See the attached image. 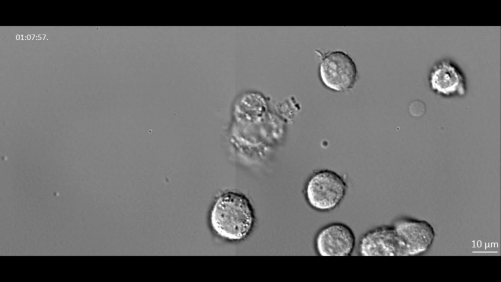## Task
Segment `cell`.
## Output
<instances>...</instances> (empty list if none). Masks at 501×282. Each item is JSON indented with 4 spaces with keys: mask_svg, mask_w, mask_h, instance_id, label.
<instances>
[{
    "mask_svg": "<svg viewBox=\"0 0 501 282\" xmlns=\"http://www.w3.org/2000/svg\"><path fill=\"white\" fill-rule=\"evenodd\" d=\"M27 40H29L31 39V35H28L27 36Z\"/></svg>",
    "mask_w": 501,
    "mask_h": 282,
    "instance_id": "obj_9",
    "label": "cell"
},
{
    "mask_svg": "<svg viewBox=\"0 0 501 282\" xmlns=\"http://www.w3.org/2000/svg\"><path fill=\"white\" fill-rule=\"evenodd\" d=\"M391 225L402 244L405 256L424 254L434 240V230L426 221L402 217L395 219Z\"/></svg>",
    "mask_w": 501,
    "mask_h": 282,
    "instance_id": "obj_6",
    "label": "cell"
},
{
    "mask_svg": "<svg viewBox=\"0 0 501 282\" xmlns=\"http://www.w3.org/2000/svg\"><path fill=\"white\" fill-rule=\"evenodd\" d=\"M347 188L342 176L333 170L322 169L315 171L309 177L304 187V196L311 209L329 212L340 206Z\"/></svg>",
    "mask_w": 501,
    "mask_h": 282,
    "instance_id": "obj_2",
    "label": "cell"
},
{
    "mask_svg": "<svg viewBox=\"0 0 501 282\" xmlns=\"http://www.w3.org/2000/svg\"><path fill=\"white\" fill-rule=\"evenodd\" d=\"M34 36H35V35H34V34L31 35V39L32 40H33V38H34Z\"/></svg>",
    "mask_w": 501,
    "mask_h": 282,
    "instance_id": "obj_10",
    "label": "cell"
},
{
    "mask_svg": "<svg viewBox=\"0 0 501 282\" xmlns=\"http://www.w3.org/2000/svg\"><path fill=\"white\" fill-rule=\"evenodd\" d=\"M428 82L430 90L443 98L462 97L467 93L465 75L459 66L450 59L438 60L432 66Z\"/></svg>",
    "mask_w": 501,
    "mask_h": 282,
    "instance_id": "obj_5",
    "label": "cell"
},
{
    "mask_svg": "<svg viewBox=\"0 0 501 282\" xmlns=\"http://www.w3.org/2000/svg\"><path fill=\"white\" fill-rule=\"evenodd\" d=\"M319 67V76L327 89L344 92L352 89L358 76L357 66L353 59L341 50L323 54Z\"/></svg>",
    "mask_w": 501,
    "mask_h": 282,
    "instance_id": "obj_3",
    "label": "cell"
},
{
    "mask_svg": "<svg viewBox=\"0 0 501 282\" xmlns=\"http://www.w3.org/2000/svg\"><path fill=\"white\" fill-rule=\"evenodd\" d=\"M356 237L352 229L341 222L327 224L316 232L313 239L316 254L320 256H351L355 248Z\"/></svg>",
    "mask_w": 501,
    "mask_h": 282,
    "instance_id": "obj_4",
    "label": "cell"
},
{
    "mask_svg": "<svg viewBox=\"0 0 501 282\" xmlns=\"http://www.w3.org/2000/svg\"><path fill=\"white\" fill-rule=\"evenodd\" d=\"M20 39H21V40H23V35H22L21 36V37H20Z\"/></svg>",
    "mask_w": 501,
    "mask_h": 282,
    "instance_id": "obj_11",
    "label": "cell"
},
{
    "mask_svg": "<svg viewBox=\"0 0 501 282\" xmlns=\"http://www.w3.org/2000/svg\"><path fill=\"white\" fill-rule=\"evenodd\" d=\"M361 256H405L401 242L393 226L372 228L360 237L357 248Z\"/></svg>",
    "mask_w": 501,
    "mask_h": 282,
    "instance_id": "obj_7",
    "label": "cell"
},
{
    "mask_svg": "<svg viewBox=\"0 0 501 282\" xmlns=\"http://www.w3.org/2000/svg\"><path fill=\"white\" fill-rule=\"evenodd\" d=\"M254 210L250 200L240 192L228 191L213 201L208 215L209 227L218 238L228 242L246 239L255 223Z\"/></svg>",
    "mask_w": 501,
    "mask_h": 282,
    "instance_id": "obj_1",
    "label": "cell"
},
{
    "mask_svg": "<svg viewBox=\"0 0 501 282\" xmlns=\"http://www.w3.org/2000/svg\"><path fill=\"white\" fill-rule=\"evenodd\" d=\"M20 37H20V35H18V34H17V35H16V39H17V40H18L20 39Z\"/></svg>",
    "mask_w": 501,
    "mask_h": 282,
    "instance_id": "obj_8",
    "label": "cell"
}]
</instances>
